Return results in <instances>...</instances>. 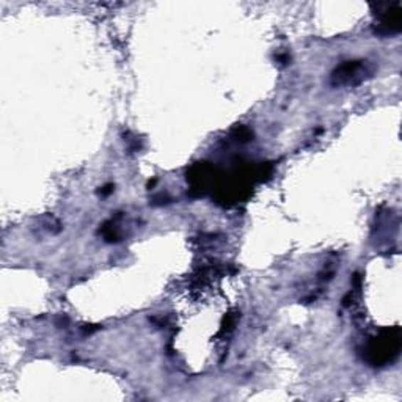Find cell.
Returning <instances> with one entry per match:
<instances>
[{
  "mask_svg": "<svg viewBox=\"0 0 402 402\" xmlns=\"http://www.w3.org/2000/svg\"><path fill=\"white\" fill-rule=\"evenodd\" d=\"M401 347V337L399 330H386L382 335H379L371 341L369 349H368V359L376 366L386 365L391 361L394 356L399 354Z\"/></svg>",
  "mask_w": 402,
  "mask_h": 402,
  "instance_id": "cell-1",
  "label": "cell"
},
{
  "mask_svg": "<svg viewBox=\"0 0 402 402\" xmlns=\"http://www.w3.org/2000/svg\"><path fill=\"white\" fill-rule=\"evenodd\" d=\"M365 79V70L361 62H347L337 68L332 74L333 85H356Z\"/></svg>",
  "mask_w": 402,
  "mask_h": 402,
  "instance_id": "cell-2",
  "label": "cell"
},
{
  "mask_svg": "<svg viewBox=\"0 0 402 402\" xmlns=\"http://www.w3.org/2000/svg\"><path fill=\"white\" fill-rule=\"evenodd\" d=\"M384 11L379 13L377 30L379 35H393L401 30V6L396 5H384Z\"/></svg>",
  "mask_w": 402,
  "mask_h": 402,
  "instance_id": "cell-3",
  "label": "cell"
}]
</instances>
